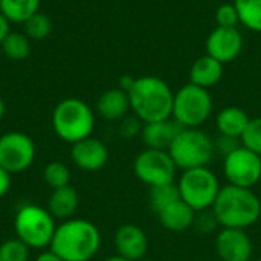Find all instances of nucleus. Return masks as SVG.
<instances>
[{
  "instance_id": "f257e3e1",
  "label": "nucleus",
  "mask_w": 261,
  "mask_h": 261,
  "mask_svg": "<svg viewBox=\"0 0 261 261\" xmlns=\"http://www.w3.org/2000/svg\"><path fill=\"white\" fill-rule=\"evenodd\" d=\"M101 232L86 219L61 222L54 234L49 249L64 261H90L99 252Z\"/></svg>"
},
{
  "instance_id": "f03ea898",
  "label": "nucleus",
  "mask_w": 261,
  "mask_h": 261,
  "mask_svg": "<svg viewBox=\"0 0 261 261\" xmlns=\"http://www.w3.org/2000/svg\"><path fill=\"white\" fill-rule=\"evenodd\" d=\"M127 93L133 115L144 124L171 118L174 92L162 78L153 75L135 78V83Z\"/></svg>"
},
{
  "instance_id": "7ed1b4c3",
  "label": "nucleus",
  "mask_w": 261,
  "mask_h": 261,
  "mask_svg": "<svg viewBox=\"0 0 261 261\" xmlns=\"http://www.w3.org/2000/svg\"><path fill=\"white\" fill-rule=\"evenodd\" d=\"M211 210L222 228L248 229L260 220L261 200L252 188L228 184L220 188Z\"/></svg>"
},
{
  "instance_id": "20e7f679",
  "label": "nucleus",
  "mask_w": 261,
  "mask_h": 261,
  "mask_svg": "<svg viewBox=\"0 0 261 261\" xmlns=\"http://www.w3.org/2000/svg\"><path fill=\"white\" fill-rule=\"evenodd\" d=\"M52 128L61 141L72 145L92 136L95 113L83 99L66 98L60 101L52 112Z\"/></svg>"
},
{
  "instance_id": "39448f33",
  "label": "nucleus",
  "mask_w": 261,
  "mask_h": 261,
  "mask_svg": "<svg viewBox=\"0 0 261 261\" xmlns=\"http://www.w3.org/2000/svg\"><path fill=\"white\" fill-rule=\"evenodd\" d=\"M57 226L58 225L47 208L34 203L20 206L14 217L15 237L31 249L49 248Z\"/></svg>"
},
{
  "instance_id": "423d86ee",
  "label": "nucleus",
  "mask_w": 261,
  "mask_h": 261,
  "mask_svg": "<svg viewBox=\"0 0 261 261\" xmlns=\"http://www.w3.org/2000/svg\"><path fill=\"white\" fill-rule=\"evenodd\" d=\"M177 170L208 167L216 154L214 139L200 128H182L168 150Z\"/></svg>"
},
{
  "instance_id": "0eeeda50",
  "label": "nucleus",
  "mask_w": 261,
  "mask_h": 261,
  "mask_svg": "<svg viewBox=\"0 0 261 261\" xmlns=\"http://www.w3.org/2000/svg\"><path fill=\"white\" fill-rule=\"evenodd\" d=\"M213 107L214 102L208 89L187 83L174 93L171 118L184 128H200L210 119Z\"/></svg>"
},
{
  "instance_id": "6e6552de",
  "label": "nucleus",
  "mask_w": 261,
  "mask_h": 261,
  "mask_svg": "<svg viewBox=\"0 0 261 261\" xmlns=\"http://www.w3.org/2000/svg\"><path fill=\"white\" fill-rule=\"evenodd\" d=\"M177 188L180 199L196 213H200L213 208L222 187L208 167H200L185 170L177 180Z\"/></svg>"
},
{
  "instance_id": "1a4fd4ad",
  "label": "nucleus",
  "mask_w": 261,
  "mask_h": 261,
  "mask_svg": "<svg viewBox=\"0 0 261 261\" xmlns=\"http://www.w3.org/2000/svg\"><path fill=\"white\" fill-rule=\"evenodd\" d=\"M133 173L142 184L151 188L176 182L177 167L168 151L145 148L135 158Z\"/></svg>"
},
{
  "instance_id": "9d476101",
  "label": "nucleus",
  "mask_w": 261,
  "mask_h": 261,
  "mask_svg": "<svg viewBox=\"0 0 261 261\" xmlns=\"http://www.w3.org/2000/svg\"><path fill=\"white\" fill-rule=\"evenodd\" d=\"M34 139L23 132H8L0 136V167L11 174L26 171L35 161Z\"/></svg>"
},
{
  "instance_id": "9b49d317",
  "label": "nucleus",
  "mask_w": 261,
  "mask_h": 261,
  "mask_svg": "<svg viewBox=\"0 0 261 261\" xmlns=\"http://www.w3.org/2000/svg\"><path fill=\"white\" fill-rule=\"evenodd\" d=\"M223 173L229 185L252 188L261 180V156L240 145L225 156Z\"/></svg>"
},
{
  "instance_id": "f8f14e48",
  "label": "nucleus",
  "mask_w": 261,
  "mask_h": 261,
  "mask_svg": "<svg viewBox=\"0 0 261 261\" xmlns=\"http://www.w3.org/2000/svg\"><path fill=\"white\" fill-rule=\"evenodd\" d=\"M245 40L239 28H220L213 29L206 38V54L219 60L222 64L232 63L243 50Z\"/></svg>"
},
{
  "instance_id": "ddd939ff",
  "label": "nucleus",
  "mask_w": 261,
  "mask_h": 261,
  "mask_svg": "<svg viewBox=\"0 0 261 261\" xmlns=\"http://www.w3.org/2000/svg\"><path fill=\"white\" fill-rule=\"evenodd\" d=\"M216 252L220 261H252L254 245L246 229L222 228L216 236Z\"/></svg>"
},
{
  "instance_id": "4468645a",
  "label": "nucleus",
  "mask_w": 261,
  "mask_h": 261,
  "mask_svg": "<svg viewBox=\"0 0 261 261\" xmlns=\"http://www.w3.org/2000/svg\"><path fill=\"white\" fill-rule=\"evenodd\" d=\"M70 159L76 168L83 171H99L109 161V148L98 138L89 136L83 141L72 144Z\"/></svg>"
},
{
  "instance_id": "2eb2a0df",
  "label": "nucleus",
  "mask_w": 261,
  "mask_h": 261,
  "mask_svg": "<svg viewBox=\"0 0 261 261\" xmlns=\"http://www.w3.org/2000/svg\"><path fill=\"white\" fill-rule=\"evenodd\" d=\"M116 255L130 261L145 258L148 251V237L142 228L133 223L121 225L113 237Z\"/></svg>"
},
{
  "instance_id": "dca6fc26",
  "label": "nucleus",
  "mask_w": 261,
  "mask_h": 261,
  "mask_svg": "<svg viewBox=\"0 0 261 261\" xmlns=\"http://www.w3.org/2000/svg\"><path fill=\"white\" fill-rule=\"evenodd\" d=\"M184 127L176 122L173 118L156 121V122H147L144 124L141 139L145 145V148L151 150H164L168 151L176 136L180 133Z\"/></svg>"
},
{
  "instance_id": "f3484780",
  "label": "nucleus",
  "mask_w": 261,
  "mask_h": 261,
  "mask_svg": "<svg viewBox=\"0 0 261 261\" xmlns=\"http://www.w3.org/2000/svg\"><path fill=\"white\" fill-rule=\"evenodd\" d=\"M130 110L128 93L119 87L102 92L96 101V112L106 121H121Z\"/></svg>"
},
{
  "instance_id": "a211bd4d",
  "label": "nucleus",
  "mask_w": 261,
  "mask_h": 261,
  "mask_svg": "<svg viewBox=\"0 0 261 261\" xmlns=\"http://www.w3.org/2000/svg\"><path fill=\"white\" fill-rule=\"evenodd\" d=\"M223 73L225 64H222L211 55L205 54L193 63L190 69V83L210 90L211 87L217 86L222 81Z\"/></svg>"
},
{
  "instance_id": "6ab92c4d",
  "label": "nucleus",
  "mask_w": 261,
  "mask_h": 261,
  "mask_svg": "<svg viewBox=\"0 0 261 261\" xmlns=\"http://www.w3.org/2000/svg\"><path fill=\"white\" fill-rule=\"evenodd\" d=\"M159 219V223L171 232H184L190 228H193L196 211L188 206L182 199L176 200L174 203L164 208L161 213L156 214Z\"/></svg>"
},
{
  "instance_id": "aec40b11",
  "label": "nucleus",
  "mask_w": 261,
  "mask_h": 261,
  "mask_svg": "<svg viewBox=\"0 0 261 261\" xmlns=\"http://www.w3.org/2000/svg\"><path fill=\"white\" fill-rule=\"evenodd\" d=\"M251 118L248 112L237 106H228L222 109L216 116V127L219 135L229 136L234 139H240L245 133Z\"/></svg>"
},
{
  "instance_id": "412c9836",
  "label": "nucleus",
  "mask_w": 261,
  "mask_h": 261,
  "mask_svg": "<svg viewBox=\"0 0 261 261\" xmlns=\"http://www.w3.org/2000/svg\"><path fill=\"white\" fill-rule=\"evenodd\" d=\"M80 205V196L70 185L52 190L47 200V211L55 220H69L73 217Z\"/></svg>"
},
{
  "instance_id": "4be33fe9",
  "label": "nucleus",
  "mask_w": 261,
  "mask_h": 261,
  "mask_svg": "<svg viewBox=\"0 0 261 261\" xmlns=\"http://www.w3.org/2000/svg\"><path fill=\"white\" fill-rule=\"evenodd\" d=\"M41 0H0V12L9 23H24L31 15L38 12Z\"/></svg>"
},
{
  "instance_id": "5701e85b",
  "label": "nucleus",
  "mask_w": 261,
  "mask_h": 261,
  "mask_svg": "<svg viewBox=\"0 0 261 261\" xmlns=\"http://www.w3.org/2000/svg\"><path fill=\"white\" fill-rule=\"evenodd\" d=\"M0 46L5 57L12 61H21L31 55V41L21 32H9Z\"/></svg>"
},
{
  "instance_id": "b1692460",
  "label": "nucleus",
  "mask_w": 261,
  "mask_h": 261,
  "mask_svg": "<svg viewBox=\"0 0 261 261\" xmlns=\"http://www.w3.org/2000/svg\"><path fill=\"white\" fill-rule=\"evenodd\" d=\"M240 24L252 32H261V0H234Z\"/></svg>"
},
{
  "instance_id": "393cba45",
  "label": "nucleus",
  "mask_w": 261,
  "mask_h": 261,
  "mask_svg": "<svg viewBox=\"0 0 261 261\" xmlns=\"http://www.w3.org/2000/svg\"><path fill=\"white\" fill-rule=\"evenodd\" d=\"M179 199H180V194H179L177 182L164 184V185H158V187H151L150 188L148 200H150L151 210L156 214L161 213L164 208H167L168 205L174 203Z\"/></svg>"
},
{
  "instance_id": "a878e982",
  "label": "nucleus",
  "mask_w": 261,
  "mask_h": 261,
  "mask_svg": "<svg viewBox=\"0 0 261 261\" xmlns=\"http://www.w3.org/2000/svg\"><path fill=\"white\" fill-rule=\"evenodd\" d=\"M23 29H24V35L29 40L41 41V40H44V38H47L50 35L52 21L46 14L38 11L23 23Z\"/></svg>"
},
{
  "instance_id": "bb28decb",
  "label": "nucleus",
  "mask_w": 261,
  "mask_h": 261,
  "mask_svg": "<svg viewBox=\"0 0 261 261\" xmlns=\"http://www.w3.org/2000/svg\"><path fill=\"white\" fill-rule=\"evenodd\" d=\"M43 180L52 190L63 188L70 185V171L66 164L52 161L43 168Z\"/></svg>"
},
{
  "instance_id": "cd10ccee",
  "label": "nucleus",
  "mask_w": 261,
  "mask_h": 261,
  "mask_svg": "<svg viewBox=\"0 0 261 261\" xmlns=\"http://www.w3.org/2000/svg\"><path fill=\"white\" fill-rule=\"evenodd\" d=\"M31 248L24 245L17 237L8 239L0 245V260L2 261H29Z\"/></svg>"
},
{
  "instance_id": "c85d7f7f",
  "label": "nucleus",
  "mask_w": 261,
  "mask_h": 261,
  "mask_svg": "<svg viewBox=\"0 0 261 261\" xmlns=\"http://www.w3.org/2000/svg\"><path fill=\"white\" fill-rule=\"evenodd\" d=\"M240 142L248 150L261 156V118H251L245 133L240 138Z\"/></svg>"
},
{
  "instance_id": "c756f323",
  "label": "nucleus",
  "mask_w": 261,
  "mask_h": 261,
  "mask_svg": "<svg viewBox=\"0 0 261 261\" xmlns=\"http://www.w3.org/2000/svg\"><path fill=\"white\" fill-rule=\"evenodd\" d=\"M220 226L216 214L213 210H206V211H200V213H196V217H194V223H193V228L203 234V236H210L213 234L217 228Z\"/></svg>"
},
{
  "instance_id": "7c9ffc66",
  "label": "nucleus",
  "mask_w": 261,
  "mask_h": 261,
  "mask_svg": "<svg viewBox=\"0 0 261 261\" xmlns=\"http://www.w3.org/2000/svg\"><path fill=\"white\" fill-rule=\"evenodd\" d=\"M216 21L220 28H237L240 24V18L234 3H222L216 9Z\"/></svg>"
},
{
  "instance_id": "2f4dec72",
  "label": "nucleus",
  "mask_w": 261,
  "mask_h": 261,
  "mask_svg": "<svg viewBox=\"0 0 261 261\" xmlns=\"http://www.w3.org/2000/svg\"><path fill=\"white\" fill-rule=\"evenodd\" d=\"M144 128V122L136 116V115H127L119 121V127H118V133L121 138L124 139H135L138 136H141Z\"/></svg>"
},
{
  "instance_id": "473e14b6",
  "label": "nucleus",
  "mask_w": 261,
  "mask_h": 261,
  "mask_svg": "<svg viewBox=\"0 0 261 261\" xmlns=\"http://www.w3.org/2000/svg\"><path fill=\"white\" fill-rule=\"evenodd\" d=\"M239 145V139H234V138H229V136H223V135H219L217 139H214V148H216V153H220L223 158L228 156L231 151H234Z\"/></svg>"
},
{
  "instance_id": "72a5a7b5",
  "label": "nucleus",
  "mask_w": 261,
  "mask_h": 261,
  "mask_svg": "<svg viewBox=\"0 0 261 261\" xmlns=\"http://www.w3.org/2000/svg\"><path fill=\"white\" fill-rule=\"evenodd\" d=\"M11 185H12V174L6 171L3 167H0V199L9 193Z\"/></svg>"
},
{
  "instance_id": "f704fd0d",
  "label": "nucleus",
  "mask_w": 261,
  "mask_h": 261,
  "mask_svg": "<svg viewBox=\"0 0 261 261\" xmlns=\"http://www.w3.org/2000/svg\"><path fill=\"white\" fill-rule=\"evenodd\" d=\"M11 23H9V20L0 12V44H2V41L5 40V37L11 32Z\"/></svg>"
},
{
  "instance_id": "c9c22d12",
  "label": "nucleus",
  "mask_w": 261,
  "mask_h": 261,
  "mask_svg": "<svg viewBox=\"0 0 261 261\" xmlns=\"http://www.w3.org/2000/svg\"><path fill=\"white\" fill-rule=\"evenodd\" d=\"M34 261H64L63 258H60L55 252H52L50 249L47 251H43L37 255V258Z\"/></svg>"
},
{
  "instance_id": "e433bc0d",
  "label": "nucleus",
  "mask_w": 261,
  "mask_h": 261,
  "mask_svg": "<svg viewBox=\"0 0 261 261\" xmlns=\"http://www.w3.org/2000/svg\"><path fill=\"white\" fill-rule=\"evenodd\" d=\"M133 83H135V76H130V75H124V76H121V80H119V89H122V90H125V92H128L130 90V87L133 86Z\"/></svg>"
},
{
  "instance_id": "4c0bfd02",
  "label": "nucleus",
  "mask_w": 261,
  "mask_h": 261,
  "mask_svg": "<svg viewBox=\"0 0 261 261\" xmlns=\"http://www.w3.org/2000/svg\"><path fill=\"white\" fill-rule=\"evenodd\" d=\"M5 112H6V107H5V101H3V98L0 96V121H2V118L5 116Z\"/></svg>"
},
{
  "instance_id": "58836bf2",
  "label": "nucleus",
  "mask_w": 261,
  "mask_h": 261,
  "mask_svg": "<svg viewBox=\"0 0 261 261\" xmlns=\"http://www.w3.org/2000/svg\"><path fill=\"white\" fill-rule=\"evenodd\" d=\"M104 261H130V260H127V258H122V257H119V255H113V257H109V258H106Z\"/></svg>"
},
{
  "instance_id": "ea45409f",
  "label": "nucleus",
  "mask_w": 261,
  "mask_h": 261,
  "mask_svg": "<svg viewBox=\"0 0 261 261\" xmlns=\"http://www.w3.org/2000/svg\"><path fill=\"white\" fill-rule=\"evenodd\" d=\"M139 261H154V260H150V258H142V260Z\"/></svg>"
},
{
  "instance_id": "a19ab883",
  "label": "nucleus",
  "mask_w": 261,
  "mask_h": 261,
  "mask_svg": "<svg viewBox=\"0 0 261 261\" xmlns=\"http://www.w3.org/2000/svg\"><path fill=\"white\" fill-rule=\"evenodd\" d=\"M254 261H261V258H258V260H254Z\"/></svg>"
},
{
  "instance_id": "79ce46f5",
  "label": "nucleus",
  "mask_w": 261,
  "mask_h": 261,
  "mask_svg": "<svg viewBox=\"0 0 261 261\" xmlns=\"http://www.w3.org/2000/svg\"><path fill=\"white\" fill-rule=\"evenodd\" d=\"M177 261H185V260H177Z\"/></svg>"
},
{
  "instance_id": "37998d69",
  "label": "nucleus",
  "mask_w": 261,
  "mask_h": 261,
  "mask_svg": "<svg viewBox=\"0 0 261 261\" xmlns=\"http://www.w3.org/2000/svg\"><path fill=\"white\" fill-rule=\"evenodd\" d=\"M0 261H2V260H0Z\"/></svg>"
}]
</instances>
